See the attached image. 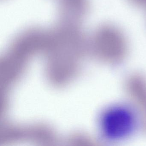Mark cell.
<instances>
[{
	"label": "cell",
	"instance_id": "6da1fadb",
	"mask_svg": "<svg viewBox=\"0 0 146 146\" xmlns=\"http://www.w3.org/2000/svg\"><path fill=\"white\" fill-rule=\"evenodd\" d=\"M93 44L98 57L108 65L121 64L128 55L126 36L120 29L112 25L99 27L94 35Z\"/></svg>",
	"mask_w": 146,
	"mask_h": 146
},
{
	"label": "cell",
	"instance_id": "7a4b0ae2",
	"mask_svg": "<svg viewBox=\"0 0 146 146\" xmlns=\"http://www.w3.org/2000/svg\"><path fill=\"white\" fill-rule=\"evenodd\" d=\"M133 111L127 107L115 105L107 109L101 117V131L110 139H119L129 135L135 125Z\"/></svg>",
	"mask_w": 146,
	"mask_h": 146
},
{
	"label": "cell",
	"instance_id": "3957f363",
	"mask_svg": "<svg viewBox=\"0 0 146 146\" xmlns=\"http://www.w3.org/2000/svg\"><path fill=\"white\" fill-rule=\"evenodd\" d=\"M125 88L141 112L146 129V77L139 72L131 73L125 79Z\"/></svg>",
	"mask_w": 146,
	"mask_h": 146
},
{
	"label": "cell",
	"instance_id": "277c9868",
	"mask_svg": "<svg viewBox=\"0 0 146 146\" xmlns=\"http://www.w3.org/2000/svg\"><path fill=\"white\" fill-rule=\"evenodd\" d=\"M134 5L142 9H146V0H128Z\"/></svg>",
	"mask_w": 146,
	"mask_h": 146
}]
</instances>
